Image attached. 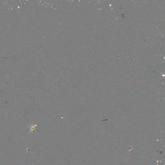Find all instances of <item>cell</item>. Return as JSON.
<instances>
[{
    "label": "cell",
    "mask_w": 165,
    "mask_h": 165,
    "mask_svg": "<svg viewBox=\"0 0 165 165\" xmlns=\"http://www.w3.org/2000/svg\"><path fill=\"white\" fill-rule=\"evenodd\" d=\"M37 127V124H31L29 125V128H30V131L28 132L29 133L30 132H33L35 131L36 128Z\"/></svg>",
    "instance_id": "1"
}]
</instances>
